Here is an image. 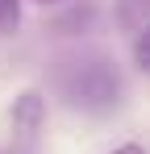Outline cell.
Returning a JSON list of instances; mask_svg holds the SVG:
<instances>
[{
  "label": "cell",
  "mask_w": 150,
  "mask_h": 154,
  "mask_svg": "<svg viewBox=\"0 0 150 154\" xmlns=\"http://www.w3.org/2000/svg\"><path fill=\"white\" fill-rule=\"evenodd\" d=\"M63 88H67V100L88 108V112H104V108H113L121 100V79H117V71L104 58L75 63L71 71L63 75Z\"/></svg>",
  "instance_id": "cell-1"
},
{
  "label": "cell",
  "mask_w": 150,
  "mask_h": 154,
  "mask_svg": "<svg viewBox=\"0 0 150 154\" xmlns=\"http://www.w3.org/2000/svg\"><path fill=\"white\" fill-rule=\"evenodd\" d=\"M42 117H46V108L38 100V92H25L17 108H13V137H17V154H29L33 150V137H38V129H42Z\"/></svg>",
  "instance_id": "cell-2"
},
{
  "label": "cell",
  "mask_w": 150,
  "mask_h": 154,
  "mask_svg": "<svg viewBox=\"0 0 150 154\" xmlns=\"http://www.w3.org/2000/svg\"><path fill=\"white\" fill-rule=\"evenodd\" d=\"M21 25V0H0V33H17Z\"/></svg>",
  "instance_id": "cell-3"
},
{
  "label": "cell",
  "mask_w": 150,
  "mask_h": 154,
  "mask_svg": "<svg viewBox=\"0 0 150 154\" xmlns=\"http://www.w3.org/2000/svg\"><path fill=\"white\" fill-rule=\"evenodd\" d=\"M133 63H138V71L150 75V25L138 33V42H133Z\"/></svg>",
  "instance_id": "cell-4"
},
{
  "label": "cell",
  "mask_w": 150,
  "mask_h": 154,
  "mask_svg": "<svg viewBox=\"0 0 150 154\" xmlns=\"http://www.w3.org/2000/svg\"><path fill=\"white\" fill-rule=\"evenodd\" d=\"M108 154H146V146H138V142H125V146H117V150H108Z\"/></svg>",
  "instance_id": "cell-5"
},
{
  "label": "cell",
  "mask_w": 150,
  "mask_h": 154,
  "mask_svg": "<svg viewBox=\"0 0 150 154\" xmlns=\"http://www.w3.org/2000/svg\"><path fill=\"white\" fill-rule=\"evenodd\" d=\"M46 4H54V0H46Z\"/></svg>",
  "instance_id": "cell-6"
}]
</instances>
